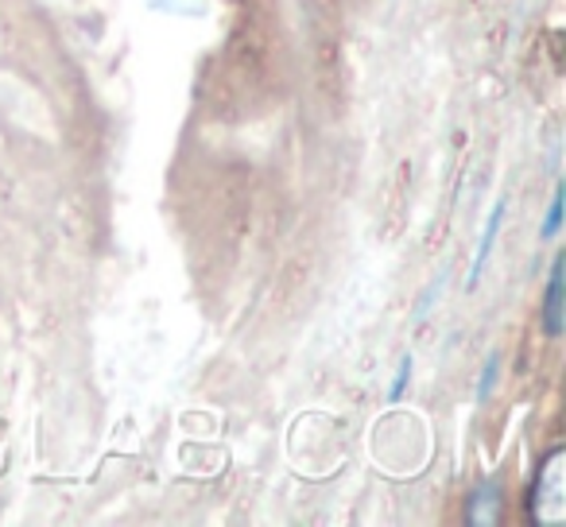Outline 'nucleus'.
<instances>
[{
    "label": "nucleus",
    "instance_id": "nucleus-1",
    "mask_svg": "<svg viewBox=\"0 0 566 527\" xmlns=\"http://www.w3.org/2000/svg\"><path fill=\"white\" fill-rule=\"evenodd\" d=\"M566 330V264L563 256L551 264L547 292H543V334L547 338H563Z\"/></svg>",
    "mask_w": 566,
    "mask_h": 527
},
{
    "label": "nucleus",
    "instance_id": "nucleus-2",
    "mask_svg": "<svg viewBox=\"0 0 566 527\" xmlns=\"http://www.w3.org/2000/svg\"><path fill=\"white\" fill-rule=\"evenodd\" d=\"M504 218H509V198H496V205L489 210V218H485V233H481L473 268H470V276H465V292H473V287L481 284V276H485V264H489V256H493V244H496V236H501Z\"/></svg>",
    "mask_w": 566,
    "mask_h": 527
},
{
    "label": "nucleus",
    "instance_id": "nucleus-4",
    "mask_svg": "<svg viewBox=\"0 0 566 527\" xmlns=\"http://www.w3.org/2000/svg\"><path fill=\"white\" fill-rule=\"evenodd\" d=\"M563 202H566V187L555 182V194H551V205H547V221H543V236L555 241L558 229H563Z\"/></svg>",
    "mask_w": 566,
    "mask_h": 527
},
{
    "label": "nucleus",
    "instance_id": "nucleus-5",
    "mask_svg": "<svg viewBox=\"0 0 566 527\" xmlns=\"http://www.w3.org/2000/svg\"><path fill=\"white\" fill-rule=\"evenodd\" d=\"M496 377H501V354H489L485 357V369H481V380H478V403H489V396H493L496 388Z\"/></svg>",
    "mask_w": 566,
    "mask_h": 527
},
{
    "label": "nucleus",
    "instance_id": "nucleus-6",
    "mask_svg": "<svg viewBox=\"0 0 566 527\" xmlns=\"http://www.w3.org/2000/svg\"><path fill=\"white\" fill-rule=\"evenodd\" d=\"M411 372H416V361H411V354L400 361V369H396V377H392V388H388V400H400L403 392H408V380H411Z\"/></svg>",
    "mask_w": 566,
    "mask_h": 527
},
{
    "label": "nucleus",
    "instance_id": "nucleus-3",
    "mask_svg": "<svg viewBox=\"0 0 566 527\" xmlns=\"http://www.w3.org/2000/svg\"><path fill=\"white\" fill-rule=\"evenodd\" d=\"M496 508H501V481L485 477L470 496V524H496Z\"/></svg>",
    "mask_w": 566,
    "mask_h": 527
}]
</instances>
